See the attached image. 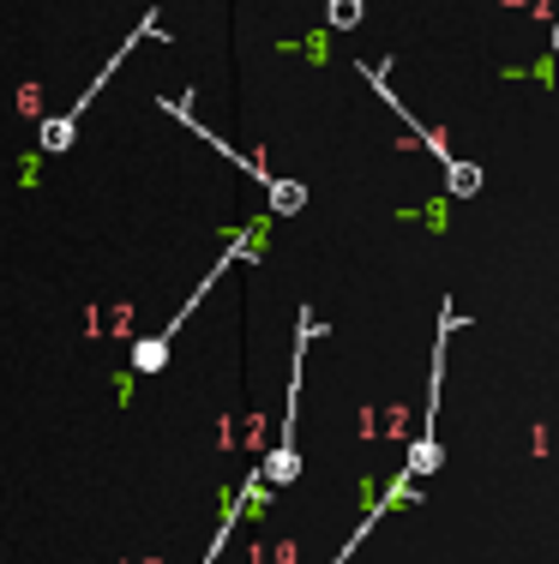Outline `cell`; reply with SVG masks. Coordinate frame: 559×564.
<instances>
[{
	"instance_id": "cell-3",
	"label": "cell",
	"mask_w": 559,
	"mask_h": 564,
	"mask_svg": "<svg viewBox=\"0 0 559 564\" xmlns=\"http://www.w3.org/2000/svg\"><path fill=\"white\" fill-rule=\"evenodd\" d=\"M325 337V318H313V313H301V325H295V360H289V402H283V433H277V445L271 456H265V487H295V475H301V456H295V426H301V367H308V348Z\"/></svg>"
},
{
	"instance_id": "cell-4",
	"label": "cell",
	"mask_w": 559,
	"mask_h": 564,
	"mask_svg": "<svg viewBox=\"0 0 559 564\" xmlns=\"http://www.w3.org/2000/svg\"><path fill=\"white\" fill-rule=\"evenodd\" d=\"M241 259H252V235H235V240H229V252H223V259L211 264V271H205V282H198V289L186 294V301H181V313L169 318V325L157 330V337L132 343V372H163V367H169V343H175V337H181V325L198 313V306H205V294L217 289V276H223V271H235Z\"/></svg>"
},
{
	"instance_id": "cell-2",
	"label": "cell",
	"mask_w": 559,
	"mask_h": 564,
	"mask_svg": "<svg viewBox=\"0 0 559 564\" xmlns=\"http://www.w3.org/2000/svg\"><path fill=\"white\" fill-rule=\"evenodd\" d=\"M157 109H163V115H175L181 127L193 132V139H205L211 151H217V156H229V163L241 169V174H252V181L265 186V205H271V217H301V210H308V186H301V181H289V174H271L265 163H252V156H241L229 139H217V132H211L205 120L193 115V90H181V97H163Z\"/></svg>"
},
{
	"instance_id": "cell-7",
	"label": "cell",
	"mask_w": 559,
	"mask_h": 564,
	"mask_svg": "<svg viewBox=\"0 0 559 564\" xmlns=\"http://www.w3.org/2000/svg\"><path fill=\"white\" fill-rule=\"evenodd\" d=\"M553 55H559V24H553Z\"/></svg>"
},
{
	"instance_id": "cell-1",
	"label": "cell",
	"mask_w": 559,
	"mask_h": 564,
	"mask_svg": "<svg viewBox=\"0 0 559 564\" xmlns=\"http://www.w3.org/2000/svg\"><path fill=\"white\" fill-rule=\"evenodd\" d=\"M139 43H169V31H163V19H157V7H151V12H144V19H139V31H127V43L115 48L109 61H103V73L90 78V85L78 90V97L66 102L61 115H49L43 127H36V151H43V156H61V151H73V139H78V120H85V109H90V102L103 97V85H109V78L121 73V61H127V55H132V48H139Z\"/></svg>"
},
{
	"instance_id": "cell-6",
	"label": "cell",
	"mask_w": 559,
	"mask_h": 564,
	"mask_svg": "<svg viewBox=\"0 0 559 564\" xmlns=\"http://www.w3.org/2000/svg\"><path fill=\"white\" fill-rule=\"evenodd\" d=\"M325 19H331V31H355L367 19V0H325Z\"/></svg>"
},
{
	"instance_id": "cell-5",
	"label": "cell",
	"mask_w": 559,
	"mask_h": 564,
	"mask_svg": "<svg viewBox=\"0 0 559 564\" xmlns=\"http://www.w3.org/2000/svg\"><path fill=\"white\" fill-rule=\"evenodd\" d=\"M362 78H367V85H373V90H379V97H385V102H391V109H397V120H404V127H416V139H421V144H428V151L439 156V169H445V174H451V169H458V163H463V156H451V144H445V139H439V132H433V127H421V120H416V115H409V109H404V102H397V90H391V85H385V73H379V66H362Z\"/></svg>"
}]
</instances>
